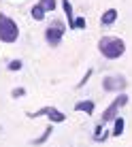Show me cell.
Masks as SVG:
<instances>
[{
  "label": "cell",
  "instance_id": "obj_2",
  "mask_svg": "<svg viewBox=\"0 0 132 147\" xmlns=\"http://www.w3.org/2000/svg\"><path fill=\"white\" fill-rule=\"evenodd\" d=\"M19 38V26L9 15L0 13V40L2 43H15Z\"/></svg>",
  "mask_w": 132,
  "mask_h": 147
},
{
  "label": "cell",
  "instance_id": "obj_8",
  "mask_svg": "<svg viewBox=\"0 0 132 147\" xmlns=\"http://www.w3.org/2000/svg\"><path fill=\"white\" fill-rule=\"evenodd\" d=\"M75 109L81 111V113L92 115V113H94V102H92V100H79V102L75 105Z\"/></svg>",
  "mask_w": 132,
  "mask_h": 147
},
{
  "label": "cell",
  "instance_id": "obj_1",
  "mask_svg": "<svg viewBox=\"0 0 132 147\" xmlns=\"http://www.w3.org/2000/svg\"><path fill=\"white\" fill-rule=\"evenodd\" d=\"M98 51L102 53L106 60H117L126 51V43L119 36H102L98 40Z\"/></svg>",
  "mask_w": 132,
  "mask_h": 147
},
{
  "label": "cell",
  "instance_id": "obj_12",
  "mask_svg": "<svg viewBox=\"0 0 132 147\" xmlns=\"http://www.w3.org/2000/svg\"><path fill=\"white\" fill-rule=\"evenodd\" d=\"M124 128H126V121H124V117H117L115 119V128H113V136H121V132H124Z\"/></svg>",
  "mask_w": 132,
  "mask_h": 147
},
{
  "label": "cell",
  "instance_id": "obj_3",
  "mask_svg": "<svg viewBox=\"0 0 132 147\" xmlns=\"http://www.w3.org/2000/svg\"><path fill=\"white\" fill-rule=\"evenodd\" d=\"M126 105H128V94H119L117 98H115L113 102H111L109 107L104 109V113H102V124L115 121V119L119 117V109H124Z\"/></svg>",
  "mask_w": 132,
  "mask_h": 147
},
{
  "label": "cell",
  "instance_id": "obj_15",
  "mask_svg": "<svg viewBox=\"0 0 132 147\" xmlns=\"http://www.w3.org/2000/svg\"><path fill=\"white\" fill-rule=\"evenodd\" d=\"M19 68H22V60H11V62H9V70L15 73V70H19Z\"/></svg>",
  "mask_w": 132,
  "mask_h": 147
},
{
  "label": "cell",
  "instance_id": "obj_6",
  "mask_svg": "<svg viewBox=\"0 0 132 147\" xmlns=\"http://www.w3.org/2000/svg\"><path fill=\"white\" fill-rule=\"evenodd\" d=\"M64 36V26L60 22H53L51 26H49L47 30H45V40H47L51 47H55V45H60V40H62Z\"/></svg>",
  "mask_w": 132,
  "mask_h": 147
},
{
  "label": "cell",
  "instance_id": "obj_11",
  "mask_svg": "<svg viewBox=\"0 0 132 147\" xmlns=\"http://www.w3.org/2000/svg\"><path fill=\"white\" fill-rule=\"evenodd\" d=\"M51 132H53V128H51V126H47V128H45V132L40 134L38 139H34V141H32V145H43L45 141H47L49 136H51Z\"/></svg>",
  "mask_w": 132,
  "mask_h": 147
},
{
  "label": "cell",
  "instance_id": "obj_14",
  "mask_svg": "<svg viewBox=\"0 0 132 147\" xmlns=\"http://www.w3.org/2000/svg\"><path fill=\"white\" fill-rule=\"evenodd\" d=\"M45 13H47V11H45V9L40 7V4H36V7L32 9V19H36V22H40V19L45 17Z\"/></svg>",
  "mask_w": 132,
  "mask_h": 147
},
{
  "label": "cell",
  "instance_id": "obj_9",
  "mask_svg": "<svg viewBox=\"0 0 132 147\" xmlns=\"http://www.w3.org/2000/svg\"><path fill=\"white\" fill-rule=\"evenodd\" d=\"M104 128H106L104 124H98V126H96V132H94V141H96V143H102V141H106L109 130H104Z\"/></svg>",
  "mask_w": 132,
  "mask_h": 147
},
{
  "label": "cell",
  "instance_id": "obj_10",
  "mask_svg": "<svg viewBox=\"0 0 132 147\" xmlns=\"http://www.w3.org/2000/svg\"><path fill=\"white\" fill-rule=\"evenodd\" d=\"M62 2V9H64V13H66V19H68V26L73 28V24H75V17H73V7H70V0H60Z\"/></svg>",
  "mask_w": 132,
  "mask_h": 147
},
{
  "label": "cell",
  "instance_id": "obj_5",
  "mask_svg": "<svg viewBox=\"0 0 132 147\" xmlns=\"http://www.w3.org/2000/svg\"><path fill=\"white\" fill-rule=\"evenodd\" d=\"M40 115L49 117V121H51V124H62V121L66 119V115L62 113V111H58L55 107H43V109L34 111V113H30V117H40Z\"/></svg>",
  "mask_w": 132,
  "mask_h": 147
},
{
  "label": "cell",
  "instance_id": "obj_4",
  "mask_svg": "<svg viewBox=\"0 0 132 147\" xmlns=\"http://www.w3.org/2000/svg\"><path fill=\"white\" fill-rule=\"evenodd\" d=\"M128 81H126L124 75H106L102 79V88L106 92H124Z\"/></svg>",
  "mask_w": 132,
  "mask_h": 147
},
{
  "label": "cell",
  "instance_id": "obj_16",
  "mask_svg": "<svg viewBox=\"0 0 132 147\" xmlns=\"http://www.w3.org/2000/svg\"><path fill=\"white\" fill-rule=\"evenodd\" d=\"M73 28H77V30H83V28H85V19H83V17H75V24H73Z\"/></svg>",
  "mask_w": 132,
  "mask_h": 147
},
{
  "label": "cell",
  "instance_id": "obj_17",
  "mask_svg": "<svg viewBox=\"0 0 132 147\" xmlns=\"http://www.w3.org/2000/svg\"><path fill=\"white\" fill-rule=\"evenodd\" d=\"M24 94H26V90H24V88H15L13 92H11L13 98H19V96H24Z\"/></svg>",
  "mask_w": 132,
  "mask_h": 147
},
{
  "label": "cell",
  "instance_id": "obj_7",
  "mask_svg": "<svg viewBox=\"0 0 132 147\" xmlns=\"http://www.w3.org/2000/svg\"><path fill=\"white\" fill-rule=\"evenodd\" d=\"M117 22V9H106L102 13V17H100V26H113V24Z\"/></svg>",
  "mask_w": 132,
  "mask_h": 147
},
{
  "label": "cell",
  "instance_id": "obj_13",
  "mask_svg": "<svg viewBox=\"0 0 132 147\" xmlns=\"http://www.w3.org/2000/svg\"><path fill=\"white\" fill-rule=\"evenodd\" d=\"M38 4L49 13V11H55V4H58V0H38Z\"/></svg>",
  "mask_w": 132,
  "mask_h": 147
}]
</instances>
